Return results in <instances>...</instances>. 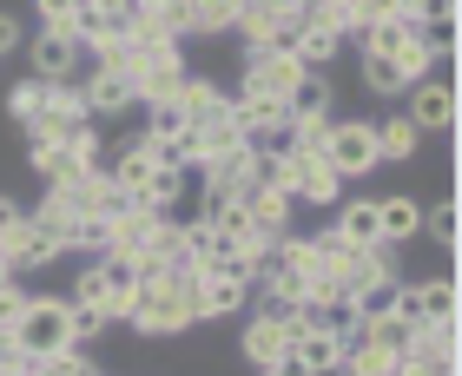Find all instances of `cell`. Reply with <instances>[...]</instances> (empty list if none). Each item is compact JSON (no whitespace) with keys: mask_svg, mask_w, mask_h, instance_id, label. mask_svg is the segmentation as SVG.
<instances>
[{"mask_svg":"<svg viewBox=\"0 0 462 376\" xmlns=\"http://www.w3.org/2000/svg\"><path fill=\"white\" fill-rule=\"evenodd\" d=\"M238 350H245V363H251V370H264V363H278L284 350H291V337H284V324H278V317H264V310H258V317H245Z\"/></svg>","mask_w":462,"mask_h":376,"instance_id":"cell-12","label":"cell"},{"mask_svg":"<svg viewBox=\"0 0 462 376\" xmlns=\"http://www.w3.org/2000/svg\"><path fill=\"white\" fill-rule=\"evenodd\" d=\"M284 113H291V119H330V79L304 67V79H298L291 99H284Z\"/></svg>","mask_w":462,"mask_h":376,"instance_id":"cell-21","label":"cell"},{"mask_svg":"<svg viewBox=\"0 0 462 376\" xmlns=\"http://www.w3.org/2000/svg\"><path fill=\"white\" fill-rule=\"evenodd\" d=\"M20 370H27V357H20L14 330H0V376H20Z\"/></svg>","mask_w":462,"mask_h":376,"instance_id":"cell-34","label":"cell"},{"mask_svg":"<svg viewBox=\"0 0 462 376\" xmlns=\"http://www.w3.org/2000/svg\"><path fill=\"white\" fill-rule=\"evenodd\" d=\"M192 304H199V324L205 317H245L251 284L231 278V271H199V278H192Z\"/></svg>","mask_w":462,"mask_h":376,"instance_id":"cell-9","label":"cell"},{"mask_svg":"<svg viewBox=\"0 0 462 376\" xmlns=\"http://www.w3.org/2000/svg\"><path fill=\"white\" fill-rule=\"evenodd\" d=\"M364 330H370V337L390 350V357H403V350H410V337H416V324H410V317H396V310H390V317H370Z\"/></svg>","mask_w":462,"mask_h":376,"instance_id":"cell-28","label":"cell"},{"mask_svg":"<svg viewBox=\"0 0 462 376\" xmlns=\"http://www.w3.org/2000/svg\"><path fill=\"white\" fill-rule=\"evenodd\" d=\"M284 165H291V198L298 205H344V179L324 165V152H310V145H278Z\"/></svg>","mask_w":462,"mask_h":376,"instance_id":"cell-5","label":"cell"},{"mask_svg":"<svg viewBox=\"0 0 462 376\" xmlns=\"http://www.w3.org/2000/svg\"><path fill=\"white\" fill-rule=\"evenodd\" d=\"M403 119L416 125V133H449L456 125V79H416Z\"/></svg>","mask_w":462,"mask_h":376,"instance_id":"cell-10","label":"cell"},{"mask_svg":"<svg viewBox=\"0 0 462 376\" xmlns=\"http://www.w3.org/2000/svg\"><path fill=\"white\" fill-rule=\"evenodd\" d=\"M298 79H304V67H298L284 47H245V93L291 99V87H298Z\"/></svg>","mask_w":462,"mask_h":376,"instance_id":"cell-7","label":"cell"},{"mask_svg":"<svg viewBox=\"0 0 462 376\" xmlns=\"http://www.w3.org/2000/svg\"><path fill=\"white\" fill-rule=\"evenodd\" d=\"M291 357L304 363V376H337L344 370V337L337 330H324V324H310L298 344H291Z\"/></svg>","mask_w":462,"mask_h":376,"instance_id":"cell-11","label":"cell"},{"mask_svg":"<svg viewBox=\"0 0 462 376\" xmlns=\"http://www.w3.org/2000/svg\"><path fill=\"white\" fill-rule=\"evenodd\" d=\"M7 278H14V271H7V258H0V284H7Z\"/></svg>","mask_w":462,"mask_h":376,"instance_id":"cell-37","label":"cell"},{"mask_svg":"<svg viewBox=\"0 0 462 376\" xmlns=\"http://www.w3.org/2000/svg\"><path fill=\"white\" fill-rule=\"evenodd\" d=\"M79 67H87V47L73 33H40L33 40V79L47 87H79Z\"/></svg>","mask_w":462,"mask_h":376,"instance_id":"cell-8","label":"cell"},{"mask_svg":"<svg viewBox=\"0 0 462 376\" xmlns=\"http://www.w3.org/2000/svg\"><path fill=\"white\" fill-rule=\"evenodd\" d=\"M125 79H133V99H139V106L172 99V93L185 87V53H179V40H165V47H133V53H125Z\"/></svg>","mask_w":462,"mask_h":376,"instance_id":"cell-3","label":"cell"},{"mask_svg":"<svg viewBox=\"0 0 462 376\" xmlns=\"http://www.w3.org/2000/svg\"><path fill=\"white\" fill-rule=\"evenodd\" d=\"M245 0H192V33H231Z\"/></svg>","mask_w":462,"mask_h":376,"instance_id":"cell-26","label":"cell"},{"mask_svg":"<svg viewBox=\"0 0 462 376\" xmlns=\"http://www.w3.org/2000/svg\"><path fill=\"white\" fill-rule=\"evenodd\" d=\"M192 278H199L192 264H139V298H133L125 330H139V337H185V330H199Z\"/></svg>","mask_w":462,"mask_h":376,"instance_id":"cell-1","label":"cell"},{"mask_svg":"<svg viewBox=\"0 0 462 376\" xmlns=\"http://www.w3.org/2000/svg\"><path fill=\"white\" fill-rule=\"evenodd\" d=\"M27 298H33V290H20V278L0 284V330H14V317L27 310Z\"/></svg>","mask_w":462,"mask_h":376,"instance_id":"cell-32","label":"cell"},{"mask_svg":"<svg viewBox=\"0 0 462 376\" xmlns=\"http://www.w3.org/2000/svg\"><path fill=\"white\" fill-rule=\"evenodd\" d=\"M27 165H33V179L47 185V192H67L73 179H87V165L73 159V145H27Z\"/></svg>","mask_w":462,"mask_h":376,"instance_id":"cell-13","label":"cell"},{"mask_svg":"<svg viewBox=\"0 0 462 376\" xmlns=\"http://www.w3.org/2000/svg\"><path fill=\"white\" fill-rule=\"evenodd\" d=\"M416 40V20H370L364 33H356V47H364L370 60H396Z\"/></svg>","mask_w":462,"mask_h":376,"instance_id":"cell-18","label":"cell"},{"mask_svg":"<svg viewBox=\"0 0 462 376\" xmlns=\"http://www.w3.org/2000/svg\"><path fill=\"white\" fill-rule=\"evenodd\" d=\"M258 376H304V363H298V357H291V350H284V357H278V363H264Z\"/></svg>","mask_w":462,"mask_h":376,"instance_id":"cell-35","label":"cell"},{"mask_svg":"<svg viewBox=\"0 0 462 376\" xmlns=\"http://www.w3.org/2000/svg\"><path fill=\"white\" fill-rule=\"evenodd\" d=\"M344 244H356V251H370V244H383L376 238V205L370 198H356V205H337V225H330Z\"/></svg>","mask_w":462,"mask_h":376,"instance_id":"cell-22","label":"cell"},{"mask_svg":"<svg viewBox=\"0 0 462 376\" xmlns=\"http://www.w3.org/2000/svg\"><path fill=\"white\" fill-rule=\"evenodd\" d=\"M376 125V159L396 165V159H416V145H423V133L403 119V113H390V119H370Z\"/></svg>","mask_w":462,"mask_h":376,"instance_id":"cell-19","label":"cell"},{"mask_svg":"<svg viewBox=\"0 0 462 376\" xmlns=\"http://www.w3.org/2000/svg\"><path fill=\"white\" fill-rule=\"evenodd\" d=\"M99 271H106V317L125 324L133 317V298H139V264L133 258H99Z\"/></svg>","mask_w":462,"mask_h":376,"instance_id":"cell-15","label":"cell"},{"mask_svg":"<svg viewBox=\"0 0 462 376\" xmlns=\"http://www.w3.org/2000/svg\"><path fill=\"white\" fill-rule=\"evenodd\" d=\"M423 232L449 251V244H456V205H436V212H423Z\"/></svg>","mask_w":462,"mask_h":376,"instance_id":"cell-31","label":"cell"},{"mask_svg":"<svg viewBox=\"0 0 462 376\" xmlns=\"http://www.w3.org/2000/svg\"><path fill=\"white\" fill-rule=\"evenodd\" d=\"M376 238L383 244H416L423 238V205L416 198H376Z\"/></svg>","mask_w":462,"mask_h":376,"instance_id":"cell-14","label":"cell"},{"mask_svg":"<svg viewBox=\"0 0 462 376\" xmlns=\"http://www.w3.org/2000/svg\"><path fill=\"white\" fill-rule=\"evenodd\" d=\"M87 0H33V14H40V33H73V20Z\"/></svg>","mask_w":462,"mask_h":376,"instance_id":"cell-29","label":"cell"},{"mask_svg":"<svg viewBox=\"0 0 462 376\" xmlns=\"http://www.w3.org/2000/svg\"><path fill=\"white\" fill-rule=\"evenodd\" d=\"M396 290H403V278H383V284H370V290H356V324H370V317H390L396 310Z\"/></svg>","mask_w":462,"mask_h":376,"instance_id":"cell-25","label":"cell"},{"mask_svg":"<svg viewBox=\"0 0 462 376\" xmlns=\"http://www.w3.org/2000/svg\"><path fill=\"white\" fill-rule=\"evenodd\" d=\"M172 106H179V119L185 125H199V119H218L225 106H231V99L212 87V79H199V73H185V87L172 93Z\"/></svg>","mask_w":462,"mask_h":376,"instance_id":"cell-17","label":"cell"},{"mask_svg":"<svg viewBox=\"0 0 462 376\" xmlns=\"http://www.w3.org/2000/svg\"><path fill=\"white\" fill-rule=\"evenodd\" d=\"M14 344L27 363L67 357L73 350V324H67V298H27V310L14 317Z\"/></svg>","mask_w":462,"mask_h":376,"instance_id":"cell-2","label":"cell"},{"mask_svg":"<svg viewBox=\"0 0 462 376\" xmlns=\"http://www.w3.org/2000/svg\"><path fill=\"white\" fill-rule=\"evenodd\" d=\"M356 73H364V93H376V99L410 93V79L396 73V60H370V53H364V67H356Z\"/></svg>","mask_w":462,"mask_h":376,"instance_id":"cell-24","label":"cell"},{"mask_svg":"<svg viewBox=\"0 0 462 376\" xmlns=\"http://www.w3.org/2000/svg\"><path fill=\"white\" fill-rule=\"evenodd\" d=\"M324 165L337 172L344 185L350 179H364V172H376V125L370 119H330V133H324Z\"/></svg>","mask_w":462,"mask_h":376,"instance_id":"cell-4","label":"cell"},{"mask_svg":"<svg viewBox=\"0 0 462 376\" xmlns=\"http://www.w3.org/2000/svg\"><path fill=\"white\" fill-rule=\"evenodd\" d=\"M14 47H20V20L0 14V53H14Z\"/></svg>","mask_w":462,"mask_h":376,"instance_id":"cell-36","label":"cell"},{"mask_svg":"<svg viewBox=\"0 0 462 376\" xmlns=\"http://www.w3.org/2000/svg\"><path fill=\"white\" fill-rule=\"evenodd\" d=\"M27 225H33V232L47 238L53 251H73V225H79V218H73V212H67L60 198H40L33 212H27Z\"/></svg>","mask_w":462,"mask_h":376,"instance_id":"cell-20","label":"cell"},{"mask_svg":"<svg viewBox=\"0 0 462 376\" xmlns=\"http://www.w3.org/2000/svg\"><path fill=\"white\" fill-rule=\"evenodd\" d=\"M245 212H251V225H258L264 238H284V225H291V205L298 198H284V192H264V185H245Z\"/></svg>","mask_w":462,"mask_h":376,"instance_id":"cell-16","label":"cell"},{"mask_svg":"<svg viewBox=\"0 0 462 376\" xmlns=\"http://www.w3.org/2000/svg\"><path fill=\"white\" fill-rule=\"evenodd\" d=\"M20 225H27V212H20L14 198H0V258L14 251V238H20Z\"/></svg>","mask_w":462,"mask_h":376,"instance_id":"cell-33","label":"cell"},{"mask_svg":"<svg viewBox=\"0 0 462 376\" xmlns=\"http://www.w3.org/2000/svg\"><path fill=\"white\" fill-rule=\"evenodd\" d=\"M67 304H99V310H106V271H99V258L73 278V298H67ZM113 330H119V324H113Z\"/></svg>","mask_w":462,"mask_h":376,"instance_id":"cell-30","label":"cell"},{"mask_svg":"<svg viewBox=\"0 0 462 376\" xmlns=\"http://www.w3.org/2000/svg\"><path fill=\"white\" fill-rule=\"evenodd\" d=\"M192 133H199V152H205V159H225V152H238V145H245V133L231 125V113H218V119H199Z\"/></svg>","mask_w":462,"mask_h":376,"instance_id":"cell-23","label":"cell"},{"mask_svg":"<svg viewBox=\"0 0 462 376\" xmlns=\"http://www.w3.org/2000/svg\"><path fill=\"white\" fill-rule=\"evenodd\" d=\"M456 278H403V290H396V317H410L416 330L423 324H456Z\"/></svg>","mask_w":462,"mask_h":376,"instance_id":"cell-6","label":"cell"},{"mask_svg":"<svg viewBox=\"0 0 462 376\" xmlns=\"http://www.w3.org/2000/svg\"><path fill=\"white\" fill-rule=\"evenodd\" d=\"M67 324H73V344H99L113 330V317L99 304H67Z\"/></svg>","mask_w":462,"mask_h":376,"instance_id":"cell-27","label":"cell"}]
</instances>
